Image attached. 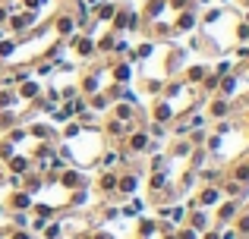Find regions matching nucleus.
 <instances>
[{
    "instance_id": "f257e3e1",
    "label": "nucleus",
    "mask_w": 249,
    "mask_h": 239,
    "mask_svg": "<svg viewBox=\"0 0 249 239\" xmlns=\"http://www.w3.org/2000/svg\"><path fill=\"white\" fill-rule=\"evenodd\" d=\"M205 117L208 120H227L237 113V104H233L231 98H221V95H212V98H205Z\"/></svg>"
},
{
    "instance_id": "f03ea898",
    "label": "nucleus",
    "mask_w": 249,
    "mask_h": 239,
    "mask_svg": "<svg viewBox=\"0 0 249 239\" xmlns=\"http://www.w3.org/2000/svg\"><path fill=\"white\" fill-rule=\"evenodd\" d=\"M170 29H174V38L177 35H186V32H199V10H183L177 13V19L170 22Z\"/></svg>"
},
{
    "instance_id": "7ed1b4c3",
    "label": "nucleus",
    "mask_w": 249,
    "mask_h": 239,
    "mask_svg": "<svg viewBox=\"0 0 249 239\" xmlns=\"http://www.w3.org/2000/svg\"><path fill=\"white\" fill-rule=\"evenodd\" d=\"M6 211H32V205H35V195L25 189H13L10 198H6Z\"/></svg>"
},
{
    "instance_id": "20e7f679",
    "label": "nucleus",
    "mask_w": 249,
    "mask_h": 239,
    "mask_svg": "<svg viewBox=\"0 0 249 239\" xmlns=\"http://www.w3.org/2000/svg\"><path fill=\"white\" fill-rule=\"evenodd\" d=\"M177 117V111H174V104H170L167 98H155V104H152V117L148 120H155V123H164V126H170V120Z\"/></svg>"
},
{
    "instance_id": "39448f33",
    "label": "nucleus",
    "mask_w": 249,
    "mask_h": 239,
    "mask_svg": "<svg viewBox=\"0 0 249 239\" xmlns=\"http://www.w3.org/2000/svg\"><path fill=\"white\" fill-rule=\"evenodd\" d=\"M3 170L10 173V176H22V173L32 170V158H29V154H22V151H16L10 160H3Z\"/></svg>"
},
{
    "instance_id": "423d86ee",
    "label": "nucleus",
    "mask_w": 249,
    "mask_h": 239,
    "mask_svg": "<svg viewBox=\"0 0 249 239\" xmlns=\"http://www.w3.org/2000/svg\"><path fill=\"white\" fill-rule=\"evenodd\" d=\"M13 92H16L19 104H29V101H35L38 95H41V82H38V79H25V82H19Z\"/></svg>"
},
{
    "instance_id": "0eeeda50",
    "label": "nucleus",
    "mask_w": 249,
    "mask_h": 239,
    "mask_svg": "<svg viewBox=\"0 0 249 239\" xmlns=\"http://www.w3.org/2000/svg\"><path fill=\"white\" fill-rule=\"evenodd\" d=\"M129 79H133V63L110 60V82L114 85H129Z\"/></svg>"
},
{
    "instance_id": "6e6552de",
    "label": "nucleus",
    "mask_w": 249,
    "mask_h": 239,
    "mask_svg": "<svg viewBox=\"0 0 249 239\" xmlns=\"http://www.w3.org/2000/svg\"><path fill=\"white\" fill-rule=\"evenodd\" d=\"M180 76H183V82H186V85H199V82L208 76V66H205V63H189Z\"/></svg>"
},
{
    "instance_id": "1a4fd4ad",
    "label": "nucleus",
    "mask_w": 249,
    "mask_h": 239,
    "mask_svg": "<svg viewBox=\"0 0 249 239\" xmlns=\"http://www.w3.org/2000/svg\"><path fill=\"white\" fill-rule=\"evenodd\" d=\"M98 186H101V192H104L107 198H114V195H117V170H101Z\"/></svg>"
},
{
    "instance_id": "9d476101",
    "label": "nucleus",
    "mask_w": 249,
    "mask_h": 239,
    "mask_svg": "<svg viewBox=\"0 0 249 239\" xmlns=\"http://www.w3.org/2000/svg\"><path fill=\"white\" fill-rule=\"evenodd\" d=\"M16 50H19V41H16V38H0V63H6V66H10V57L13 54H16Z\"/></svg>"
},
{
    "instance_id": "9b49d317",
    "label": "nucleus",
    "mask_w": 249,
    "mask_h": 239,
    "mask_svg": "<svg viewBox=\"0 0 249 239\" xmlns=\"http://www.w3.org/2000/svg\"><path fill=\"white\" fill-rule=\"evenodd\" d=\"M114 13H117V3H98L95 10H91V19H95V22H110Z\"/></svg>"
},
{
    "instance_id": "f8f14e48",
    "label": "nucleus",
    "mask_w": 249,
    "mask_h": 239,
    "mask_svg": "<svg viewBox=\"0 0 249 239\" xmlns=\"http://www.w3.org/2000/svg\"><path fill=\"white\" fill-rule=\"evenodd\" d=\"M82 135V126L76 120H70V123H63V132H60V139L63 142H73V139H79Z\"/></svg>"
},
{
    "instance_id": "ddd939ff",
    "label": "nucleus",
    "mask_w": 249,
    "mask_h": 239,
    "mask_svg": "<svg viewBox=\"0 0 249 239\" xmlns=\"http://www.w3.org/2000/svg\"><path fill=\"white\" fill-rule=\"evenodd\" d=\"M233 66H237V60H218V63H214V69H212V73H214V76L221 79V76L233 73Z\"/></svg>"
},
{
    "instance_id": "4468645a",
    "label": "nucleus",
    "mask_w": 249,
    "mask_h": 239,
    "mask_svg": "<svg viewBox=\"0 0 249 239\" xmlns=\"http://www.w3.org/2000/svg\"><path fill=\"white\" fill-rule=\"evenodd\" d=\"M13 154H16V145H13V142H6V139H0V164H3V160H10Z\"/></svg>"
},
{
    "instance_id": "2eb2a0df",
    "label": "nucleus",
    "mask_w": 249,
    "mask_h": 239,
    "mask_svg": "<svg viewBox=\"0 0 249 239\" xmlns=\"http://www.w3.org/2000/svg\"><path fill=\"white\" fill-rule=\"evenodd\" d=\"M233 57H237V63H249V41L237 44V48H233Z\"/></svg>"
},
{
    "instance_id": "dca6fc26",
    "label": "nucleus",
    "mask_w": 249,
    "mask_h": 239,
    "mask_svg": "<svg viewBox=\"0 0 249 239\" xmlns=\"http://www.w3.org/2000/svg\"><path fill=\"white\" fill-rule=\"evenodd\" d=\"M6 239H35V233H29V230H19V227H10V230H6Z\"/></svg>"
},
{
    "instance_id": "f3484780",
    "label": "nucleus",
    "mask_w": 249,
    "mask_h": 239,
    "mask_svg": "<svg viewBox=\"0 0 249 239\" xmlns=\"http://www.w3.org/2000/svg\"><path fill=\"white\" fill-rule=\"evenodd\" d=\"M6 19H10V10L0 3V29H6Z\"/></svg>"
},
{
    "instance_id": "a211bd4d",
    "label": "nucleus",
    "mask_w": 249,
    "mask_h": 239,
    "mask_svg": "<svg viewBox=\"0 0 249 239\" xmlns=\"http://www.w3.org/2000/svg\"><path fill=\"white\" fill-rule=\"evenodd\" d=\"M63 3H67V0H63Z\"/></svg>"
}]
</instances>
